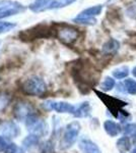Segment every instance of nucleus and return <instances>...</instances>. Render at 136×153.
Masks as SVG:
<instances>
[{
  "mask_svg": "<svg viewBox=\"0 0 136 153\" xmlns=\"http://www.w3.org/2000/svg\"><path fill=\"white\" fill-rule=\"evenodd\" d=\"M71 75L75 82H77L79 89H82V87L90 89V87H91L96 81L95 78V71L90 65L85 63V61L83 60H78L76 61V63H74L71 70Z\"/></svg>",
  "mask_w": 136,
  "mask_h": 153,
  "instance_id": "f257e3e1",
  "label": "nucleus"
},
{
  "mask_svg": "<svg viewBox=\"0 0 136 153\" xmlns=\"http://www.w3.org/2000/svg\"><path fill=\"white\" fill-rule=\"evenodd\" d=\"M50 37H55L53 25L50 26V25L43 23L36 25L29 29L23 30L18 33V38L24 42H31L38 40V39H46Z\"/></svg>",
  "mask_w": 136,
  "mask_h": 153,
  "instance_id": "f03ea898",
  "label": "nucleus"
},
{
  "mask_svg": "<svg viewBox=\"0 0 136 153\" xmlns=\"http://www.w3.org/2000/svg\"><path fill=\"white\" fill-rule=\"evenodd\" d=\"M55 37L66 45H72L78 39L79 32L76 28L67 24H53Z\"/></svg>",
  "mask_w": 136,
  "mask_h": 153,
  "instance_id": "7ed1b4c3",
  "label": "nucleus"
},
{
  "mask_svg": "<svg viewBox=\"0 0 136 153\" xmlns=\"http://www.w3.org/2000/svg\"><path fill=\"white\" fill-rule=\"evenodd\" d=\"M21 90L26 95L42 96L47 91L45 81L38 76H29L21 84Z\"/></svg>",
  "mask_w": 136,
  "mask_h": 153,
  "instance_id": "20e7f679",
  "label": "nucleus"
},
{
  "mask_svg": "<svg viewBox=\"0 0 136 153\" xmlns=\"http://www.w3.org/2000/svg\"><path fill=\"white\" fill-rule=\"evenodd\" d=\"M80 132V125L78 122H72L67 125L65 132L63 134L62 141H61V148L67 149L71 147L76 142L78 134Z\"/></svg>",
  "mask_w": 136,
  "mask_h": 153,
  "instance_id": "39448f33",
  "label": "nucleus"
},
{
  "mask_svg": "<svg viewBox=\"0 0 136 153\" xmlns=\"http://www.w3.org/2000/svg\"><path fill=\"white\" fill-rule=\"evenodd\" d=\"M26 129L29 130V132L31 134L37 135L39 137L45 136L48 133V126H47L46 122L41 120L37 114H34L26 118Z\"/></svg>",
  "mask_w": 136,
  "mask_h": 153,
  "instance_id": "423d86ee",
  "label": "nucleus"
},
{
  "mask_svg": "<svg viewBox=\"0 0 136 153\" xmlns=\"http://www.w3.org/2000/svg\"><path fill=\"white\" fill-rule=\"evenodd\" d=\"M24 10V6L14 0H1L0 1V19L15 16Z\"/></svg>",
  "mask_w": 136,
  "mask_h": 153,
  "instance_id": "0eeeda50",
  "label": "nucleus"
},
{
  "mask_svg": "<svg viewBox=\"0 0 136 153\" xmlns=\"http://www.w3.org/2000/svg\"><path fill=\"white\" fill-rule=\"evenodd\" d=\"M42 107L47 111H51V110H55L59 113H72L74 114L76 108L72 104L64 101H53L48 100L42 104Z\"/></svg>",
  "mask_w": 136,
  "mask_h": 153,
  "instance_id": "6e6552de",
  "label": "nucleus"
},
{
  "mask_svg": "<svg viewBox=\"0 0 136 153\" xmlns=\"http://www.w3.org/2000/svg\"><path fill=\"white\" fill-rule=\"evenodd\" d=\"M34 114H36V109L31 103L26 101H19L13 107V115L19 120H26Z\"/></svg>",
  "mask_w": 136,
  "mask_h": 153,
  "instance_id": "1a4fd4ad",
  "label": "nucleus"
},
{
  "mask_svg": "<svg viewBox=\"0 0 136 153\" xmlns=\"http://www.w3.org/2000/svg\"><path fill=\"white\" fill-rule=\"evenodd\" d=\"M96 94L99 95V97L102 99V101L107 105V107L110 109V111L115 115L116 117H118L119 113L122 111V107L125 106L127 103L124 102V101L118 99V98H115V97H111V96H108V95H105V94H102V93L98 92L96 91Z\"/></svg>",
  "mask_w": 136,
  "mask_h": 153,
  "instance_id": "9d476101",
  "label": "nucleus"
},
{
  "mask_svg": "<svg viewBox=\"0 0 136 153\" xmlns=\"http://www.w3.org/2000/svg\"><path fill=\"white\" fill-rule=\"evenodd\" d=\"M0 134L6 138H15L21 134V130L13 122H4L0 125Z\"/></svg>",
  "mask_w": 136,
  "mask_h": 153,
  "instance_id": "9b49d317",
  "label": "nucleus"
},
{
  "mask_svg": "<svg viewBox=\"0 0 136 153\" xmlns=\"http://www.w3.org/2000/svg\"><path fill=\"white\" fill-rule=\"evenodd\" d=\"M79 148L83 153H102L96 143H93L90 139H85V138L80 140Z\"/></svg>",
  "mask_w": 136,
  "mask_h": 153,
  "instance_id": "f8f14e48",
  "label": "nucleus"
},
{
  "mask_svg": "<svg viewBox=\"0 0 136 153\" xmlns=\"http://www.w3.org/2000/svg\"><path fill=\"white\" fill-rule=\"evenodd\" d=\"M53 1L54 0H35L29 5V8L33 12H40L49 9V6Z\"/></svg>",
  "mask_w": 136,
  "mask_h": 153,
  "instance_id": "ddd939ff",
  "label": "nucleus"
},
{
  "mask_svg": "<svg viewBox=\"0 0 136 153\" xmlns=\"http://www.w3.org/2000/svg\"><path fill=\"white\" fill-rule=\"evenodd\" d=\"M103 6L102 5H96L91 6L90 8H86L83 11H81L76 19H93L95 16H99L102 12Z\"/></svg>",
  "mask_w": 136,
  "mask_h": 153,
  "instance_id": "4468645a",
  "label": "nucleus"
},
{
  "mask_svg": "<svg viewBox=\"0 0 136 153\" xmlns=\"http://www.w3.org/2000/svg\"><path fill=\"white\" fill-rule=\"evenodd\" d=\"M104 128H105L107 134L110 135L111 137H116L121 133V127L119 124L113 122V120H106L104 123Z\"/></svg>",
  "mask_w": 136,
  "mask_h": 153,
  "instance_id": "2eb2a0df",
  "label": "nucleus"
},
{
  "mask_svg": "<svg viewBox=\"0 0 136 153\" xmlns=\"http://www.w3.org/2000/svg\"><path fill=\"white\" fill-rule=\"evenodd\" d=\"M120 47L119 42L115 39H110L108 42H106L103 46V52L105 54H113L116 53Z\"/></svg>",
  "mask_w": 136,
  "mask_h": 153,
  "instance_id": "dca6fc26",
  "label": "nucleus"
},
{
  "mask_svg": "<svg viewBox=\"0 0 136 153\" xmlns=\"http://www.w3.org/2000/svg\"><path fill=\"white\" fill-rule=\"evenodd\" d=\"M90 114V106L88 102H83L75 109L74 117H86Z\"/></svg>",
  "mask_w": 136,
  "mask_h": 153,
  "instance_id": "f3484780",
  "label": "nucleus"
},
{
  "mask_svg": "<svg viewBox=\"0 0 136 153\" xmlns=\"http://www.w3.org/2000/svg\"><path fill=\"white\" fill-rule=\"evenodd\" d=\"M39 141H40V137H39V136L31 134V135L26 136V137L24 139L23 145H24V148H28V149H29V148H32V147L36 146V145H38Z\"/></svg>",
  "mask_w": 136,
  "mask_h": 153,
  "instance_id": "a211bd4d",
  "label": "nucleus"
},
{
  "mask_svg": "<svg viewBox=\"0 0 136 153\" xmlns=\"http://www.w3.org/2000/svg\"><path fill=\"white\" fill-rule=\"evenodd\" d=\"M117 147L122 153L127 152L128 150L130 149V147H131V142H130L129 137L124 136V137L120 138V139L118 140V142H117Z\"/></svg>",
  "mask_w": 136,
  "mask_h": 153,
  "instance_id": "6ab92c4d",
  "label": "nucleus"
},
{
  "mask_svg": "<svg viewBox=\"0 0 136 153\" xmlns=\"http://www.w3.org/2000/svg\"><path fill=\"white\" fill-rule=\"evenodd\" d=\"M76 0H54L49 6V9H57V8H62V7L68 6L70 4L74 3Z\"/></svg>",
  "mask_w": 136,
  "mask_h": 153,
  "instance_id": "aec40b11",
  "label": "nucleus"
},
{
  "mask_svg": "<svg viewBox=\"0 0 136 153\" xmlns=\"http://www.w3.org/2000/svg\"><path fill=\"white\" fill-rule=\"evenodd\" d=\"M10 102V95L6 92H0V112H3Z\"/></svg>",
  "mask_w": 136,
  "mask_h": 153,
  "instance_id": "412c9836",
  "label": "nucleus"
},
{
  "mask_svg": "<svg viewBox=\"0 0 136 153\" xmlns=\"http://www.w3.org/2000/svg\"><path fill=\"white\" fill-rule=\"evenodd\" d=\"M125 89L129 94L135 95L136 94V81L131 80V79H127L124 82Z\"/></svg>",
  "mask_w": 136,
  "mask_h": 153,
  "instance_id": "4be33fe9",
  "label": "nucleus"
},
{
  "mask_svg": "<svg viewBox=\"0 0 136 153\" xmlns=\"http://www.w3.org/2000/svg\"><path fill=\"white\" fill-rule=\"evenodd\" d=\"M129 74V70H128L127 66H121V68H117L113 71V76H115L116 79H124L128 76Z\"/></svg>",
  "mask_w": 136,
  "mask_h": 153,
  "instance_id": "5701e85b",
  "label": "nucleus"
},
{
  "mask_svg": "<svg viewBox=\"0 0 136 153\" xmlns=\"http://www.w3.org/2000/svg\"><path fill=\"white\" fill-rule=\"evenodd\" d=\"M16 27L14 23L10 22H0V34H5L7 32L11 31Z\"/></svg>",
  "mask_w": 136,
  "mask_h": 153,
  "instance_id": "b1692460",
  "label": "nucleus"
},
{
  "mask_svg": "<svg viewBox=\"0 0 136 153\" xmlns=\"http://www.w3.org/2000/svg\"><path fill=\"white\" fill-rule=\"evenodd\" d=\"M114 86H115V80L111 78V76H107L102 84V90L107 92V91L112 90L114 88Z\"/></svg>",
  "mask_w": 136,
  "mask_h": 153,
  "instance_id": "393cba45",
  "label": "nucleus"
},
{
  "mask_svg": "<svg viewBox=\"0 0 136 153\" xmlns=\"http://www.w3.org/2000/svg\"><path fill=\"white\" fill-rule=\"evenodd\" d=\"M124 134L127 137H135L136 136V125L129 124L124 128Z\"/></svg>",
  "mask_w": 136,
  "mask_h": 153,
  "instance_id": "a878e982",
  "label": "nucleus"
},
{
  "mask_svg": "<svg viewBox=\"0 0 136 153\" xmlns=\"http://www.w3.org/2000/svg\"><path fill=\"white\" fill-rule=\"evenodd\" d=\"M5 153H24V151L21 147L17 146L16 144L10 143V144H8V146H7Z\"/></svg>",
  "mask_w": 136,
  "mask_h": 153,
  "instance_id": "bb28decb",
  "label": "nucleus"
},
{
  "mask_svg": "<svg viewBox=\"0 0 136 153\" xmlns=\"http://www.w3.org/2000/svg\"><path fill=\"white\" fill-rule=\"evenodd\" d=\"M74 23H77V24H82V25H95L96 23V19H73Z\"/></svg>",
  "mask_w": 136,
  "mask_h": 153,
  "instance_id": "cd10ccee",
  "label": "nucleus"
},
{
  "mask_svg": "<svg viewBox=\"0 0 136 153\" xmlns=\"http://www.w3.org/2000/svg\"><path fill=\"white\" fill-rule=\"evenodd\" d=\"M7 146H8V144L6 143V140L3 138V136L0 135V152L5 151Z\"/></svg>",
  "mask_w": 136,
  "mask_h": 153,
  "instance_id": "c85d7f7f",
  "label": "nucleus"
},
{
  "mask_svg": "<svg viewBox=\"0 0 136 153\" xmlns=\"http://www.w3.org/2000/svg\"><path fill=\"white\" fill-rule=\"evenodd\" d=\"M132 74H133V76H136V66L134 68H133V71H132Z\"/></svg>",
  "mask_w": 136,
  "mask_h": 153,
  "instance_id": "c756f323",
  "label": "nucleus"
},
{
  "mask_svg": "<svg viewBox=\"0 0 136 153\" xmlns=\"http://www.w3.org/2000/svg\"><path fill=\"white\" fill-rule=\"evenodd\" d=\"M131 153H136V148H135V149H134V150H133V151H132V152H131Z\"/></svg>",
  "mask_w": 136,
  "mask_h": 153,
  "instance_id": "7c9ffc66",
  "label": "nucleus"
}]
</instances>
